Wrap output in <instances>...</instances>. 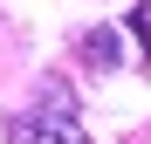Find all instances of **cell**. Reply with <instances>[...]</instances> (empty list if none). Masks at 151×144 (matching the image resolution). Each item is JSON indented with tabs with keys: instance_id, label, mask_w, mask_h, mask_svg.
Instances as JSON below:
<instances>
[{
	"instance_id": "1",
	"label": "cell",
	"mask_w": 151,
	"mask_h": 144,
	"mask_svg": "<svg viewBox=\"0 0 151 144\" xmlns=\"http://www.w3.org/2000/svg\"><path fill=\"white\" fill-rule=\"evenodd\" d=\"M7 144H89V130L76 124L69 89H48V103L28 117H7Z\"/></svg>"
},
{
	"instance_id": "2",
	"label": "cell",
	"mask_w": 151,
	"mask_h": 144,
	"mask_svg": "<svg viewBox=\"0 0 151 144\" xmlns=\"http://www.w3.org/2000/svg\"><path fill=\"white\" fill-rule=\"evenodd\" d=\"M76 48H83V62H89V69H117V62H124V41H117L110 21H103V28H89Z\"/></svg>"
},
{
	"instance_id": "3",
	"label": "cell",
	"mask_w": 151,
	"mask_h": 144,
	"mask_svg": "<svg viewBox=\"0 0 151 144\" xmlns=\"http://www.w3.org/2000/svg\"><path fill=\"white\" fill-rule=\"evenodd\" d=\"M131 34H137V62H151V0L131 7Z\"/></svg>"
}]
</instances>
